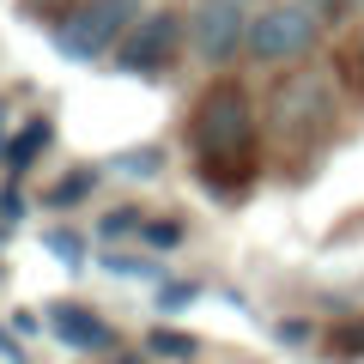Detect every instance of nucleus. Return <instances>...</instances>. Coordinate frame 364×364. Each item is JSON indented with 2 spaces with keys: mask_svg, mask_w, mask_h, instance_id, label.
Returning a JSON list of instances; mask_svg holds the SVG:
<instances>
[{
  "mask_svg": "<svg viewBox=\"0 0 364 364\" xmlns=\"http://www.w3.org/2000/svg\"><path fill=\"white\" fill-rule=\"evenodd\" d=\"M0 358H6V364H37V358L25 352V340L13 334V328H0Z\"/></svg>",
  "mask_w": 364,
  "mask_h": 364,
  "instance_id": "aec40b11",
  "label": "nucleus"
},
{
  "mask_svg": "<svg viewBox=\"0 0 364 364\" xmlns=\"http://www.w3.org/2000/svg\"><path fill=\"white\" fill-rule=\"evenodd\" d=\"M116 176H134V182H152L164 176V146H128V152H116Z\"/></svg>",
  "mask_w": 364,
  "mask_h": 364,
  "instance_id": "9d476101",
  "label": "nucleus"
},
{
  "mask_svg": "<svg viewBox=\"0 0 364 364\" xmlns=\"http://www.w3.org/2000/svg\"><path fill=\"white\" fill-rule=\"evenodd\" d=\"M18 219H25V188L6 182V188H0V225H18Z\"/></svg>",
  "mask_w": 364,
  "mask_h": 364,
  "instance_id": "6ab92c4d",
  "label": "nucleus"
},
{
  "mask_svg": "<svg viewBox=\"0 0 364 364\" xmlns=\"http://www.w3.org/2000/svg\"><path fill=\"white\" fill-rule=\"evenodd\" d=\"M182 43H188V13H176V6H152V13H140V25L122 37V49H116V73L164 79L170 67H176Z\"/></svg>",
  "mask_w": 364,
  "mask_h": 364,
  "instance_id": "39448f33",
  "label": "nucleus"
},
{
  "mask_svg": "<svg viewBox=\"0 0 364 364\" xmlns=\"http://www.w3.org/2000/svg\"><path fill=\"white\" fill-rule=\"evenodd\" d=\"M43 322H49L55 340H67V352H122L116 328H109L97 310H85V304H49Z\"/></svg>",
  "mask_w": 364,
  "mask_h": 364,
  "instance_id": "0eeeda50",
  "label": "nucleus"
},
{
  "mask_svg": "<svg viewBox=\"0 0 364 364\" xmlns=\"http://www.w3.org/2000/svg\"><path fill=\"white\" fill-rule=\"evenodd\" d=\"M298 6H304V13H310L316 18V25H340V18H346V6H352V0H298Z\"/></svg>",
  "mask_w": 364,
  "mask_h": 364,
  "instance_id": "f3484780",
  "label": "nucleus"
},
{
  "mask_svg": "<svg viewBox=\"0 0 364 364\" xmlns=\"http://www.w3.org/2000/svg\"><path fill=\"white\" fill-rule=\"evenodd\" d=\"M267 128L279 140H291V146L328 140V128H334V91H328V79L310 73V67H291L267 91Z\"/></svg>",
  "mask_w": 364,
  "mask_h": 364,
  "instance_id": "7ed1b4c3",
  "label": "nucleus"
},
{
  "mask_svg": "<svg viewBox=\"0 0 364 364\" xmlns=\"http://www.w3.org/2000/svg\"><path fill=\"white\" fill-rule=\"evenodd\" d=\"M97 231H104L109 243H116V237H128V231H146V213H140V207H134V200H128V207L104 213V219H97Z\"/></svg>",
  "mask_w": 364,
  "mask_h": 364,
  "instance_id": "4468645a",
  "label": "nucleus"
},
{
  "mask_svg": "<svg viewBox=\"0 0 364 364\" xmlns=\"http://www.w3.org/2000/svg\"><path fill=\"white\" fill-rule=\"evenodd\" d=\"M49 140H55V122H49V116H31L25 128H18L13 140H6V152H0V164L13 170V176H25V170L37 164L43 152H49Z\"/></svg>",
  "mask_w": 364,
  "mask_h": 364,
  "instance_id": "6e6552de",
  "label": "nucleus"
},
{
  "mask_svg": "<svg viewBox=\"0 0 364 364\" xmlns=\"http://www.w3.org/2000/svg\"><path fill=\"white\" fill-rule=\"evenodd\" d=\"M249 18H255V13H249L243 0H195V6H188V55H195L207 73L243 61Z\"/></svg>",
  "mask_w": 364,
  "mask_h": 364,
  "instance_id": "423d86ee",
  "label": "nucleus"
},
{
  "mask_svg": "<svg viewBox=\"0 0 364 364\" xmlns=\"http://www.w3.org/2000/svg\"><path fill=\"white\" fill-rule=\"evenodd\" d=\"M104 273H122V279H158L152 261H140V255H116V249L104 255Z\"/></svg>",
  "mask_w": 364,
  "mask_h": 364,
  "instance_id": "2eb2a0df",
  "label": "nucleus"
},
{
  "mask_svg": "<svg viewBox=\"0 0 364 364\" xmlns=\"http://www.w3.org/2000/svg\"><path fill=\"white\" fill-rule=\"evenodd\" d=\"M0 273H6V267H0Z\"/></svg>",
  "mask_w": 364,
  "mask_h": 364,
  "instance_id": "bb28decb",
  "label": "nucleus"
},
{
  "mask_svg": "<svg viewBox=\"0 0 364 364\" xmlns=\"http://www.w3.org/2000/svg\"><path fill=\"white\" fill-rule=\"evenodd\" d=\"M243 6H249V0H243ZM261 6H273V0H261Z\"/></svg>",
  "mask_w": 364,
  "mask_h": 364,
  "instance_id": "a878e982",
  "label": "nucleus"
},
{
  "mask_svg": "<svg viewBox=\"0 0 364 364\" xmlns=\"http://www.w3.org/2000/svg\"><path fill=\"white\" fill-rule=\"evenodd\" d=\"M13 328H18V334H37V328H43V316H31V310H13Z\"/></svg>",
  "mask_w": 364,
  "mask_h": 364,
  "instance_id": "5701e85b",
  "label": "nucleus"
},
{
  "mask_svg": "<svg viewBox=\"0 0 364 364\" xmlns=\"http://www.w3.org/2000/svg\"><path fill=\"white\" fill-rule=\"evenodd\" d=\"M109 364H146V358H134V352H116V358H109Z\"/></svg>",
  "mask_w": 364,
  "mask_h": 364,
  "instance_id": "b1692460",
  "label": "nucleus"
},
{
  "mask_svg": "<svg viewBox=\"0 0 364 364\" xmlns=\"http://www.w3.org/2000/svg\"><path fill=\"white\" fill-rule=\"evenodd\" d=\"M195 298H200L195 279H158V310H164V316H182Z\"/></svg>",
  "mask_w": 364,
  "mask_h": 364,
  "instance_id": "ddd939ff",
  "label": "nucleus"
},
{
  "mask_svg": "<svg viewBox=\"0 0 364 364\" xmlns=\"http://www.w3.org/2000/svg\"><path fill=\"white\" fill-rule=\"evenodd\" d=\"M188 152H195L200 188L237 200L261 176V109L243 79H207V91L188 109Z\"/></svg>",
  "mask_w": 364,
  "mask_h": 364,
  "instance_id": "f257e3e1",
  "label": "nucleus"
},
{
  "mask_svg": "<svg viewBox=\"0 0 364 364\" xmlns=\"http://www.w3.org/2000/svg\"><path fill=\"white\" fill-rule=\"evenodd\" d=\"M146 243H152V249H176L182 243V219H146Z\"/></svg>",
  "mask_w": 364,
  "mask_h": 364,
  "instance_id": "dca6fc26",
  "label": "nucleus"
},
{
  "mask_svg": "<svg viewBox=\"0 0 364 364\" xmlns=\"http://www.w3.org/2000/svg\"><path fill=\"white\" fill-rule=\"evenodd\" d=\"M91 188H97V164H79V170H67V176L49 188V207H61V213H67V207H79Z\"/></svg>",
  "mask_w": 364,
  "mask_h": 364,
  "instance_id": "9b49d317",
  "label": "nucleus"
},
{
  "mask_svg": "<svg viewBox=\"0 0 364 364\" xmlns=\"http://www.w3.org/2000/svg\"><path fill=\"white\" fill-rule=\"evenodd\" d=\"M0 128H6V104H0ZM0 152H6V140H0Z\"/></svg>",
  "mask_w": 364,
  "mask_h": 364,
  "instance_id": "393cba45",
  "label": "nucleus"
},
{
  "mask_svg": "<svg viewBox=\"0 0 364 364\" xmlns=\"http://www.w3.org/2000/svg\"><path fill=\"white\" fill-rule=\"evenodd\" d=\"M43 249H49V255L61 261L67 273H79V267H85V237H79L73 225H55V231H43Z\"/></svg>",
  "mask_w": 364,
  "mask_h": 364,
  "instance_id": "f8f14e48",
  "label": "nucleus"
},
{
  "mask_svg": "<svg viewBox=\"0 0 364 364\" xmlns=\"http://www.w3.org/2000/svg\"><path fill=\"white\" fill-rule=\"evenodd\" d=\"M140 13H146L140 0H79L67 18L49 25V43H55V55H67V61L97 67L104 55L122 49V37L140 25Z\"/></svg>",
  "mask_w": 364,
  "mask_h": 364,
  "instance_id": "f03ea898",
  "label": "nucleus"
},
{
  "mask_svg": "<svg viewBox=\"0 0 364 364\" xmlns=\"http://www.w3.org/2000/svg\"><path fill=\"white\" fill-rule=\"evenodd\" d=\"M340 61H346V73H352V79H358V85H364V31H358V37H352V49L340 55Z\"/></svg>",
  "mask_w": 364,
  "mask_h": 364,
  "instance_id": "4be33fe9",
  "label": "nucleus"
},
{
  "mask_svg": "<svg viewBox=\"0 0 364 364\" xmlns=\"http://www.w3.org/2000/svg\"><path fill=\"white\" fill-rule=\"evenodd\" d=\"M146 352L164 358V364H188V358H200V340L182 334V328H164V322H158L152 334H146Z\"/></svg>",
  "mask_w": 364,
  "mask_h": 364,
  "instance_id": "1a4fd4ad",
  "label": "nucleus"
},
{
  "mask_svg": "<svg viewBox=\"0 0 364 364\" xmlns=\"http://www.w3.org/2000/svg\"><path fill=\"white\" fill-rule=\"evenodd\" d=\"M316 43H322V25L304 13L298 0H273V6H261L249 18V49L243 55L255 67H298L316 55Z\"/></svg>",
  "mask_w": 364,
  "mask_h": 364,
  "instance_id": "20e7f679",
  "label": "nucleus"
},
{
  "mask_svg": "<svg viewBox=\"0 0 364 364\" xmlns=\"http://www.w3.org/2000/svg\"><path fill=\"white\" fill-rule=\"evenodd\" d=\"M279 340H286V346H310L316 328H310V322H279Z\"/></svg>",
  "mask_w": 364,
  "mask_h": 364,
  "instance_id": "412c9836",
  "label": "nucleus"
},
{
  "mask_svg": "<svg viewBox=\"0 0 364 364\" xmlns=\"http://www.w3.org/2000/svg\"><path fill=\"white\" fill-rule=\"evenodd\" d=\"M18 6H25V18H49V25H55V18L73 13L79 0H18Z\"/></svg>",
  "mask_w": 364,
  "mask_h": 364,
  "instance_id": "a211bd4d",
  "label": "nucleus"
}]
</instances>
